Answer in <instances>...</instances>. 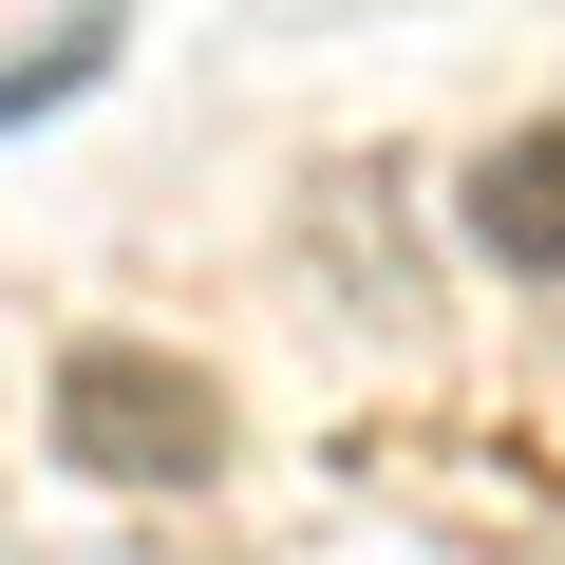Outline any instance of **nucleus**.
<instances>
[{
	"mask_svg": "<svg viewBox=\"0 0 565 565\" xmlns=\"http://www.w3.org/2000/svg\"><path fill=\"white\" fill-rule=\"evenodd\" d=\"M57 471H95V490H207L226 471V396L170 359V340H57Z\"/></svg>",
	"mask_w": 565,
	"mask_h": 565,
	"instance_id": "obj_1",
	"label": "nucleus"
},
{
	"mask_svg": "<svg viewBox=\"0 0 565 565\" xmlns=\"http://www.w3.org/2000/svg\"><path fill=\"white\" fill-rule=\"evenodd\" d=\"M452 207H471V245H490L509 282H565V114H527V132H490Z\"/></svg>",
	"mask_w": 565,
	"mask_h": 565,
	"instance_id": "obj_2",
	"label": "nucleus"
},
{
	"mask_svg": "<svg viewBox=\"0 0 565 565\" xmlns=\"http://www.w3.org/2000/svg\"><path fill=\"white\" fill-rule=\"evenodd\" d=\"M76 76H114V0H95V20H76V39H57V57H20V76H0V132H20V114H57V95H76Z\"/></svg>",
	"mask_w": 565,
	"mask_h": 565,
	"instance_id": "obj_3",
	"label": "nucleus"
}]
</instances>
